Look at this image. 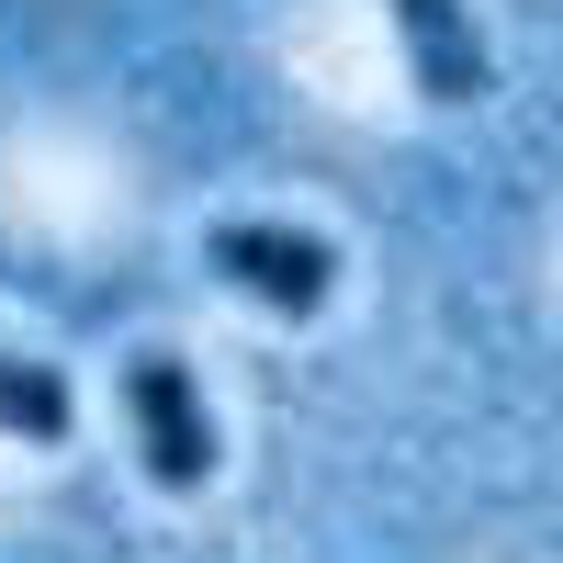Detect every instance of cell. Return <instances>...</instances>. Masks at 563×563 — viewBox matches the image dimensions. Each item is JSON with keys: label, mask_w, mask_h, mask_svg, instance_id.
Masks as SVG:
<instances>
[{"label": "cell", "mask_w": 563, "mask_h": 563, "mask_svg": "<svg viewBox=\"0 0 563 563\" xmlns=\"http://www.w3.org/2000/svg\"><path fill=\"white\" fill-rule=\"evenodd\" d=\"M124 417H135V451H147V474H158L169 496H192V485L214 474V417H203L192 372H180L169 350L124 361Z\"/></svg>", "instance_id": "6da1fadb"}, {"label": "cell", "mask_w": 563, "mask_h": 563, "mask_svg": "<svg viewBox=\"0 0 563 563\" xmlns=\"http://www.w3.org/2000/svg\"><path fill=\"white\" fill-rule=\"evenodd\" d=\"M395 23H406V68L429 102H485V45L462 23V0H395Z\"/></svg>", "instance_id": "3957f363"}, {"label": "cell", "mask_w": 563, "mask_h": 563, "mask_svg": "<svg viewBox=\"0 0 563 563\" xmlns=\"http://www.w3.org/2000/svg\"><path fill=\"white\" fill-rule=\"evenodd\" d=\"M0 429L34 440V451H57L79 429V406H68V372H45V361H12L0 350Z\"/></svg>", "instance_id": "277c9868"}, {"label": "cell", "mask_w": 563, "mask_h": 563, "mask_svg": "<svg viewBox=\"0 0 563 563\" xmlns=\"http://www.w3.org/2000/svg\"><path fill=\"white\" fill-rule=\"evenodd\" d=\"M214 271L238 282V294H260L271 316H316L327 294H339V249L305 238V225H260V214L214 225Z\"/></svg>", "instance_id": "7a4b0ae2"}]
</instances>
